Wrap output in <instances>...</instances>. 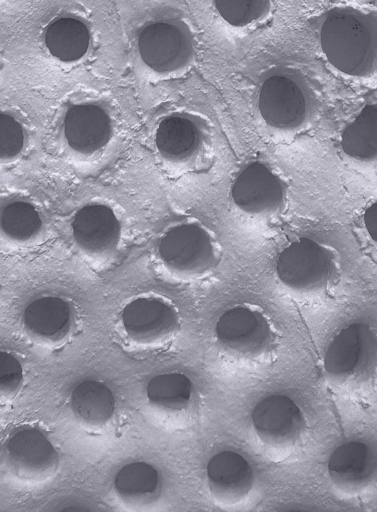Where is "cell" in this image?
Returning a JSON list of instances; mask_svg holds the SVG:
<instances>
[{"instance_id":"21","label":"cell","mask_w":377,"mask_h":512,"mask_svg":"<svg viewBox=\"0 0 377 512\" xmlns=\"http://www.w3.org/2000/svg\"><path fill=\"white\" fill-rule=\"evenodd\" d=\"M91 29L86 19L65 13L54 18L44 30V45L62 63L82 60L91 46Z\"/></svg>"},{"instance_id":"11","label":"cell","mask_w":377,"mask_h":512,"mask_svg":"<svg viewBox=\"0 0 377 512\" xmlns=\"http://www.w3.org/2000/svg\"><path fill=\"white\" fill-rule=\"evenodd\" d=\"M69 236L73 247L84 259L102 264L114 259L119 252L122 222L111 205L91 201L73 213Z\"/></svg>"},{"instance_id":"12","label":"cell","mask_w":377,"mask_h":512,"mask_svg":"<svg viewBox=\"0 0 377 512\" xmlns=\"http://www.w3.org/2000/svg\"><path fill=\"white\" fill-rule=\"evenodd\" d=\"M119 322L125 337L142 347L165 345L180 328V316L174 303L155 293L129 300L121 309Z\"/></svg>"},{"instance_id":"9","label":"cell","mask_w":377,"mask_h":512,"mask_svg":"<svg viewBox=\"0 0 377 512\" xmlns=\"http://www.w3.org/2000/svg\"><path fill=\"white\" fill-rule=\"evenodd\" d=\"M0 465L12 478L35 484L51 479L58 472L60 458L42 430L22 425L4 440L0 448Z\"/></svg>"},{"instance_id":"10","label":"cell","mask_w":377,"mask_h":512,"mask_svg":"<svg viewBox=\"0 0 377 512\" xmlns=\"http://www.w3.org/2000/svg\"><path fill=\"white\" fill-rule=\"evenodd\" d=\"M251 423L261 445L280 459L300 444L306 428L301 406L282 393L259 399L252 408Z\"/></svg>"},{"instance_id":"26","label":"cell","mask_w":377,"mask_h":512,"mask_svg":"<svg viewBox=\"0 0 377 512\" xmlns=\"http://www.w3.org/2000/svg\"><path fill=\"white\" fill-rule=\"evenodd\" d=\"M24 382V370L12 353L0 350V401L14 399Z\"/></svg>"},{"instance_id":"18","label":"cell","mask_w":377,"mask_h":512,"mask_svg":"<svg viewBox=\"0 0 377 512\" xmlns=\"http://www.w3.org/2000/svg\"><path fill=\"white\" fill-rule=\"evenodd\" d=\"M163 491L159 469L142 460L121 466L114 474L112 492L122 506L130 510H144L156 504Z\"/></svg>"},{"instance_id":"7","label":"cell","mask_w":377,"mask_h":512,"mask_svg":"<svg viewBox=\"0 0 377 512\" xmlns=\"http://www.w3.org/2000/svg\"><path fill=\"white\" fill-rule=\"evenodd\" d=\"M116 124L110 108L96 100L69 104L61 113L57 136L64 152L86 161L100 156L110 147Z\"/></svg>"},{"instance_id":"6","label":"cell","mask_w":377,"mask_h":512,"mask_svg":"<svg viewBox=\"0 0 377 512\" xmlns=\"http://www.w3.org/2000/svg\"><path fill=\"white\" fill-rule=\"evenodd\" d=\"M136 51L153 74L170 77L187 71L195 61L196 39L182 18L159 16L147 20L136 33Z\"/></svg>"},{"instance_id":"2","label":"cell","mask_w":377,"mask_h":512,"mask_svg":"<svg viewBox=\"0 0 377 512\" xmlns=\"http://www.w3.org/2000/svg\"><path fill=\"white\" fill-rule=\"evenodd\" d=\"M257 109L270 129L280 133H297L313 121L318 110V98L299 69L276 65L260 76Z\"/></svg>"},{"instance_id":"17","label":"cell","mask_w":377,"mask_h":512,"mask_svg":"<svg viewBox=\"0 0 377 512\" xmlns=\"http://www.w3.org/2000/svg\"><path fill=\"white\" fill-rule=\"evenodd\" d=\"M21 325L25 335L34 343L62 345L73 333L75 310L63 296L42 294L27 302L21 314Z\"/></svg>"},{"instance_id":"4","label":"cell","mask_w":377,"mask_h":512,"mask_svg":"<svg viewBox=\"0 0 377 512\" xmlns=\"http://www.w3.org/2000/svg\"><path fill=\"white\" fill-rule=\"evenodd\" d=\"M376 336L370 325L351 322L329 341L323 355V375L340 392L364 389L375 374Z\"/></svg>"},{"instance_id":"19","label":"cell","mask_w":377,"mask_h":512,"mask_svg":"<svg viewBox=\"0 0 377 512\" xmlns=\"http://www.w3.org/2000/svg\"><path fill=\"white\" fill-rule=\"evenodd\" d=\"M69 407L80 426L91 432H103L109 428L117 409L111 388L95 379L82 380L73 387Z\"/></svg>"},{"instance_id":"14","label":"cell","mask_w":377,"mask_h":512,"mask_svg":"<svg viewBox=\"0 0 377 512\" xmlns=\"http://www.w3.org/2000/svg\"><path fill=\"white\" fill-rule=\"evenodd\" d=\"M207 126L200 116L176 111L162 117L153 132L157 155L167 164L188 167L194 164L206 147Z\"/></svg>"},{"instance_id":"8","label":"cell","mask_w":377,"mask_h":512,"mask_svg":"<svg viewBox=\"0 0 377 512\" xmlns=\"http://www.w3.org/2000/svg\"><path fill=\"white\" fill-rule=\"evenodd\" d=\"M214 336L224 353L244 361L265 359L276 342L270 318L261 307L250 303L226 309L215 323Z\"/></svg>"},{"instance_id":"25","label":"cell","mask_w":377,"mask_h":512,"mask_svg":"<svg viewBox=\"0 0 377 512\" xmlns=\"http://www.w3.org/2000/svg\"><path fill=\"white\" fill-rule=\"evenodd\" d=\"M27 141L28 134L23 122L13 112L0 109V164L18 160Z\"/></svg>"},{"instance_id":"15","label":"cell","mask_w":377,"mask_h":512,"mask_svg":"<svg viewBox=\"0 0 377 512\" xmlns=\"http://www.w3.org/2000/svg\"><path fill=\"white\" fill-rule=\"evenodd\" d=\"M205 482L215 503L224 507L247 504L256 495L258 478L250 461L235 450H221L206 463Z\"/></svg>"},{"instance_id":"5","label":"cell","mask_w":377,"mask_h":512,"mask_svg":"<svg viewBox=\"0 0 377 512\" xmlns=\"http://www.w3.org/2000/svg\"><path fill=\"white\" fill-rule=\"evenodd\" d=\"M341 269L338 252L309 237L292 241L278 254L275 273L281 285L294 295L311 297L330 288Z\"/></svg>"},{"instance_id":"27","label":"cell","mask_w":377,"mask_h":512,"mask_svg":"<svg viewBox=\"0 0 377 512\" xmlns=\"http://www.w3.org/2000/svg\"><path fill=\"white\" fill-rule=\"evenodd\" d=\"M363 225L373 243L377 241V202L371 203L363 213Z\"/></svg>"},{"instance_id":"20","label":"cell","mask_w":377,"mask_h":512,"mask_svg":"<svg viewBox=\"0 0 377 512\" xmlns=\"http://www.w3.org/2000/svg\"><path fill=\"white\" fill-rule=\"evenodd\" d=\"M45 234V220L28 197L12 195L0 199V238L24 247L38 244Z\"/></svg>"},{"instance_id":"24","label":"cell","mask_w":377,"mask_h":512,"mask_svg":"<svg viewBox=\"0 0 377 512\" xmlns=\"http://www.w3.org/2000/svg\"><path fill=\"white\" fill-rule=\"evenodd\" d=\"M271 4L272 0H213L219 17L233 27H247L261 21Z\"/></svg>"},{"instance_id":"16","label":"cell","mask_w":377,"mask_h":512,"mask_svg":"<svg viewBox=\"0 0 377 512\" xmlns=\"http://www.w3.org/2000/svg\"><path fill=\"white\" fill-rule=\"evenodd\" d=\"M375 446L360 438L337 445L327 462L328 478L339 492L358 496L373 487L376 479Z\"/></svg>"},{"instance_id":"13","label":"cell","mask_w":377,"mask_h":512,"mask_svg":"<svg viewBox=\"0 0 377 512\" xmlns=\"http://www.w3.org/2000/svg\"><path fill=\"white\" fill-rule=\"evenodd\" d=\"M234 205L252 216H271L284 209L288 198L285 179L267 162L250 161L230 188Z\"/></svg>"},{"instance_id":"22","label":"cell","mask_w":377,"mask_h":512,"mask_svg":"<svg viewBox=\"0 0 377 512\" xmlns=\"http://www.w3.org/2000/svg\"><path fill=\"white\" fill-rule=\"evenodd\" d=\"M145 394L151 408L170 416L192 411L197 392L191 378L181 372L160 373L146 384Z\"/></svg>"},{"instance_id":"3","label":"cell","mask_w":377,"mask_h":512,"mask_svg":"<svg viewBox=\"0 0 377 512\" xmlns=\"http://www.w3.org/2000/svg\"><path fill=\"white\" fill-rule=\"evenodd\" d=\"M153 251L166 271L183 279L211 272L222 255L214 232L194 217H181L168 223L157 234Z\"/></svg>"},{"instance_id":"1","label":"cell","mask_w":377,"mask_h":512,"mask_svg":"<svg viewBox=\"0 0 377 512\" xmlns=\"http://www.w3.org/2000/svg\"><path fill=\"white\" fill-rule=\"evenodd\" d=\"M317 41L326 61L338 72L368 78L377 68V15L340 5L325 11L317 25Z\"/></svg>"},{"instance_id":"23","label":"cell","mask_w":377,"mask_h":512,"mask_svg":"<svg viewBox=\"0 0 377 512\" xmlns=\"http://www.w3.org/2000/svg\"><path fill=\"white\" fill-rule=\"evenodd\" d=\"M342 152L350 159L371 163L377 157V106L368 103L342 130Z\"/></svg>"}]
</instances>
